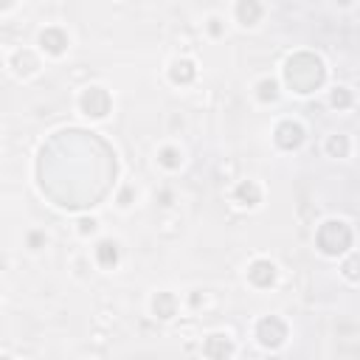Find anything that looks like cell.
Returning <instances> with one entry per match:
<instances>
[{
	"mask_svg": "<svg viewBox=\"0 0 360 360\" xmlns=\"http://www.w3.org/2000/svg\"><path fill=\"white\" fill-rule=\"evenodd\" d=\"M282 79L293 93L310 96L326 85V62L312 51H296L285 59Z\"/></svg>",
	"mask_w": 360,
	"mask_h": 360,
	"instance_id": "obj_1",
	"label": "cell"
},
{
	"mask_svg": "<svg viewBox=\"0 0 360 360\" xmlns=\"http://www.w3.org/2000/svg\"><path fill=\"white\" fill-rule=\"evenodd\" d=\"M354 245V228L349 219L329 217L315 228V248L326 259H340Z\"/></svg>",
	"mask_w": 360,
	"mask_h": 360,
	"instance_id": "obj_2",
	"label": "cell"
},
{
	"mask_svg": "<svg viewBox=\"0 0 360 360\" xmlns=\"http://www.w3.org/2000/svg\"><path fill=\"white\" fill-rule=\"evenodd\" d=\"M76 107L85 118H90V122H104V118L113 113V96L104 85H87V87L79 90Z\"/></svg>",
	"mask_w": 360,
	"mask_h": 360,
	"instance_id": "obj_3",
	"label": "cell"
},
{
	"mask_svg": "<svg viewBox=\"0 0 360 360\" xmlns=\"http://www.w3.org/2000/svg\"><path fill=\"white\" fill-rule=\"evenodd\" d=\"M254 338L262 349L268 352H279L287 340H290V326L282 315H262L257 324H254Z\"/></svg>",
	"mask_w": 360,
	"mask_h": 360,
	"instance_id": "obj_4",
	"label": "cell"
},
{
	"mask_svg": "<svg viewBox=\"0 0 360 360\" xmlns=\"http://www.w3.org/2000/svg\"><path fill=\"white\" fill-rule=\"evenodd\" d=\"M307 141V127L298 122V118H282L273 127V144L282 150V152H296L301 150Z\"/></svg>",
	"mask_w": 360,
	"mask_h": 360,
	"instance_id": "obj_5",
	"label": "cell"
},
{
	"mask_svg": "<svg viewBox=\"0 0 360 360\" xmlns=\"http://www.w3.org/2000/svg\"><path fill=\"white\" fill-rule=\"evenodd\" d=\"M245 279L254 290H271L279 282V265L268 257H257V259H251V265L245 271Z\"/></svg>",
	"mask_w": 360,
	"mask_h": 360,
	"instance_id": "obj_6",
	"label": "cell"
},
{
	"mask_svg": "<svg viewBox=\"0 0 360 360\" xmlns=\"http://www.w3.org/2000/svg\"><path fill=\"white\" fill-rule=\"evenodd\" d=\"M37 48H40L45 57L59 59V57H65L68 48H71V34H68L62 26H45V29H40V34H37Z\"/></svg>",
	"mask_w": 360,
	"mask_h": 360,
	"instance_id": "obj_7",
	"label": "cell"
},
{
	"mask_svg": "<svg viewBox=\"0 0 360 360\" xmlns=\"http://www.w3.org/2000/svg\"><path fill=\"white\" fill-rule=\"evenodd\" d=\"M9 71H12L17 79H23V82L34 79V76L43 71L40 54H37L34 48H15L12 57H9Z\"/></svg>",
	"mask_w": 360,
	"mask_h": 360,
	"instance_id": "obj_8",
	"label": "cell"
},
{
	"mask_svg": "<svg viewBox=\"0 0 360 360\" xmlns=\"http://www.w3.org/2000/svg\"><path fill=\"white\" fill-rule=\"evenodd\" d=\"M231 200H233V206H239V208H248V211H254V208H259L262 203H265V189H262V183L259 180H239L233 189H231Z\"/></svg>",
	"mask_w": 360,
	"mask_h": 360,
	"instance_id": "obj_9",
	"label": "cell"
},
{
	"mask_svg": "<svg viewBox=\"0 0 360 360\" xmlns=\"http://www.w3.org/2000/svg\"><path fill=\"white\" fill-rule=\"evenodd\" d=\"M166 79H169V85H175V87H189V85H194V79H197V62H194L192 57H175V59L166 65Z\"/></svg>",
	"mask_w": 360,
	"mask_h": 360,
	"instance_id": "obj_10",
	"label": "cell"
},
{
	"mask_svg": "<svg viewBox=\"0 0 360 360\" xmlns=\"http://www.w3.org/2000/svg\"><path fill=\"white\" fill-rule=\"evenodd\" d=\"M93 259L101 271H115L118 262H122V243L113 236H101L93 248Z\"/></svg>",
	"mask_w": 360,
	"mask_h": 360,
	"instance_id": "obj_11",
	"label": "cell"
},
{
	"mask_svg": "<svg viewBox=\"0 0 360 360\" xmlns=\"http://www.w3.org/2000/svg\"><path fill=\"white\" fill-rule=\"evenodd\" d=\"M150 312H152V318L155 321H175L178 318V312H180V298L175 296V293H169V290H161V293H152V298H150Z\"/></svg>",
	"mask_w": 360,
	"mask_h": 360,
	"instance_id": "obj_12",
	"label": "cell"
},
{
	"mask_svg": "<svg viewBox=\"0 0 360 360\" xmlns=\"http://www.w3.org/2000/svg\"><path fill=\"white\" fill-rule=\"evenodd\" d=\"M265 17V3L262 0H236L233 3V20L243 29H257Z\"/></svg>",
	"mask_w": 360,
	"mask_h": 360,
	"instance_id": "obj_13",
	"label": "cell"
},
{
	"mask_svg": "<svg viewBox=\"0 0 360 360\" xmlns=\"http://www.w3.org/2000/svg\"><path fill=\"white\" fill-rule=\"evenodd\" d=\"M200 352H203V357L222 360V357H233L236 354V343H233V338L228 332H211V335H206Z\"/></svg>",
	"mask_w": 360,
	"mask_h": 360,
	"instance_id": "obj_14",
	"label": "cell"
},
{
	"mask_svg": "<svg viewBox=\"0 0 360 360\" xmlns=\"http://www.w3.org/2000/svg\"><path fill=\"white\" fill-rule=\"evenodd\" d=\"M254 96H257L259 104H276V101L282 99V85H279V79L262 76V79L254 85Z\"/></svg>",
	"mask_w": 360,
	"mask_h": 360,
	"instance_id": "obj_15",
	"label": "cell"
},
{
	"mask_svg": "<svg viewBox=\"0 0 360 360\" xmlns=\"http://www.w3.org/2000/svg\"><path fill=\"white\" fill-rule=\"evenodd\" d=\"M324 152H326L329 158H335V161H346V158L352 155V138H349L346 133H332V136H326V141H324Z\"/></svg>",
	"mask_w": 360,
	"mask_h": 360,
	"instance_id": "obj_16",
	"label": "cell"
},
{
	"mask_svg": "<svg viewBox=\"0 0 360 360\" xmlns=\"http://www.w3.org/2000/svg\"><path fill=\"white\" fill-rule=\"evenodd\" d=\"M155 161H158V166H161V169H166V172H178V169L183 166V150H180V147H175V144H164V147L158 150Z\"/></svg>",
	"mask_w": 360,
	"mask_h": 360,
	"instance_id": "obj_17",
	"label": "cell"
},
{
	"mask_svg": "<svg viewBox=\"0 0 360 360\" xmlns=\"http://www.w3.org/2000/svg\"><path fill=\"white\" fill-rule=\"evenodd\" d=\"M329 104H332L338 113L352 110V107H354V90H352L349 85H335V87L329 90Z\"/></svg>",
	"mask_w": 360,
	"mask_h": 360,
	"instance_id": "obj_18",
	"label": "cell"
},
{
	"mask_svg": "<svg viewBox=\"0 0 360 360\" xmlns=\"http://www.w3.org/2000/svg\"><path fill=\"white\" fill-rule=\"evenodd\" d=\"M136 197H138V192H136V186H122L118 189V194H115V206L122 208V211H127V208H133V203H136Z\"/></svg>",
	"mask_w": 360,
	"mask_h": 360,
	"instance_id": "obj_19",
	"label": "cell"
},
{
	"mask_svg": "<svg viewBox=\"0 0 360 360\" xmlns=\"http://www.w3.org/2000/svg\"><path fill=\"white\" fill-rule=\"evenodd\" d=\"M206 31H208V37H211V40H222V37H225V20H222L219 15H208V20H206Z\"/></svg>",
	"mask_w": 360,
	"mask_h": 360,
	"instance_id": "obj_20",
	"label": "cell"
},
{
	"mask_svg": "<svg viewBox=\"0 0 360 360\" xmlns=\"http://www.w3.org/2000/svg\"><path fill=\"white\" fill-rule=\"evenodd\" d=\"M346 257V262H343V279L349 282V285H357V257H354V251H349V254H343Z\"/></svg>",
	"mask_w": 360,
	"mask_h": 360,
	"instance_id": "obj_21",
	"label": "cell"
},
{
	"mask_svg": "<svg viewBox=\"0 0 360 360\" xmlns=\"http://www.w3.org/2000/svg\"><path fill=\"white\" fill-rule=\"evenodd\" d=\"M26 245H29V251H43L45 245H48V233L45 231H29V236H26Z\"/></svg>",
	"mask_w": 360,
	"mask_h": 360,
	"instance_id": "obj_22",
	"label": "cell"
},
{
	"mask_svg": "<svg viewBox=\"0 0 360 360\" xmlns=\"http://www.w3.org/2000/svg\"><path fill=\"white\" fill-rule=\"evenodd\" d=\"M99 231V219L96 217H79L76 219V233L79 236H93Z\"/></svg>",
	"mask_w": 360,
	"mask_h": 360,
	"instance_id": "obj_23",
	"label": "cell"
},
{
	"mask_svg": "<svg viewBox=\"0 0 360 360\" xmlns=\"http://www.w3.org/2000/svg\"><path fill=\"white\" fill-rule=\"evenodd\" d=\"M158 206H161V208H172V192L164 189V192L158 194Z\"/></svg>",
	"mask_w": 360,
	"mask_h": 360,
	"instance_id": "obj_24",
	"label": "cell"
},
{
	"mask_svg": "<svg viewBox=\"0 0 360 360\" xmlns=\"http://www.w3.org/2000/svg\"><path fill=\"white\" fill-rule=\"evenodd\" d=\"M17 6V0H0V15H6V12H12Z\"/></svg>",
	"mask_w": 360,
	"mask_h": 360,
	"instance_id": "obj_25",
	"label": "cell"
},
{
	"mask_svg": "<svg viewBox=\"0 0 360 360\" xmlns=\"http://www.w3.org/2000/svg\"><path fill=\"white\" fill-rule=\"evenodd\" d=\"M335 3H338V6H340V9H349V6H352V3H354V0H335Z\"/></svg>",
	"mask_w": 360,
	"mask_h": 360,
	"instance_id": "obj_26",
	"label": "cell"
},
{
	"mask_svg": "<svg viewBox=\"0 0 360 360\" xmlns=\"http://www.w3.org/2000/svg\"><path fill=\"white\" fill-rule=\"evenodd\" d=\"M0 296H3V287H0Z\"/></svg>",
	"mask_w": 360,
	"mask_h": 360,
	"instance_id": "obj_27",
	"label": "cell"
}]
</instances>
